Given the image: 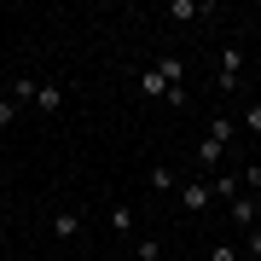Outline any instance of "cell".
Wrapping results in <instances>:
<instances>
[{"mask_svg": "<svg viewBox=\"0 0 261 261\" xmlns=\"http://www.w3.org/2000/svg\"><path fill=\"white\" fill-rule=\"evenodd\" d=\"M215 82H221V93H238V87H244V47H238V41L221 47V75H215Z\"/></svg>", "mask_w": 261, "mask_h": 261, "instance_id": "1", "label": "cell"}, {"mask_svg": "<svg viewBox=\"0 0 261 261\" xmlns=\"http://www.w3.org/2000/svg\"><path fill=\"white\" fill-rule=\"evenodd\" d=\"M180 209H186V215H203L209 203H215V192H209V180H180Z\"/></svg>", "mask_w": 261, "mask_h": 261, "instance_id": "2", "label": "cell"}, {"mask_svg": "<svg viewBox=\"0 0 261 261\" xmlns=\"http://www.w3.org/2000/svg\"><path fill=\"white\" fill-rule=\"evenodd\" d=\"M35 111H41V116L64 111V87H58V82H41V87H35Z\"/></svg>", "mask_w": 261, "mask_h": 261, "instance_id": "3", "label": "cell"}, {"mask_svg": "<svg viewBox=\"0 0 261 261\" xmlns=\"http://www.w3.org/2000/svg\"><path fill=\"white\" fill-rule=\"evenodd\" d=\"M53 238H64V244L82 238V209H58L53 215Z\"/></svg>", "mask_w": 261, "mask_h": 261, "instance_id": "4", "label": "cell"}, {"mask_svg": "<svg viewBox=\"0 0 261 261\" xmlns=\"http://www.w3.org/2000/svg\"><path fill=\"white\" fill-rule=\"evenodd\" d=\"M209 192L221 197V203H238V197H244V174H215V180H209Z\"/></svg>", "mask_w": 261, "mask_h": 261, "instance_id": "5", "label": "cell"}, {"mask_svg": "<svg viewBox=\"0 0 261 261\" xmlns=\"http://www.w3.org/2000/svg\"><path fill=\"white\" fill-rule=\"evenodd\" d=\"M209 140H221V145H232V140H238V116H226V111H215V122H209Z\"/></svg>", "mask_w": 261, "mask_h": 261, "instance_id": "6", "label": "cell"}, {"mask_svg": "<svg viewBox=\"0 0 261 261\" xmlns=\"http://www.w3.org/2000/svg\"><path fill=\"white\" fill-rule=\"evenodd\" d=\"M145 186H151V192H180V174H174L168 163H157V168L145 174Z\"/></svg>", "mask_w": 261, "mask_h": 261, "instance_id": "7", "label": "cell"}, {"mask_svg": "<svg viewBox=\"0 0 261 261\" xmlns=\"http://www.w3.org/2000/svg\"><path fill=\"white\" fill-rule=\"evenodd\" d=\"M226 215H232V221L244 226V232H250V226H261V221H255V197H250V192H244L238 203H226Z\"/></svg>", "mask_w": 261, "mask_h": 261, "instance_id": "8", "label": "cell"}, {"mask_svg": "<svg viewBox=\"0 0 261 261\" xmlns=\"http://www.w3.org/2000/svg\"><path fill=\"white\" fill-rule=\"evenodd\" d=\"M203 0H168V18H174V23H192V18H203Z\"/></svg>", "mask_w": 261, "mask_h": 261, "instance_id": "9", "label": "cell"}, {"mask_svg": "<svg viewBox=\"0 0 261 261\" xmlns=\"http://www.w3.org/2000/svg\"><path fill=\"white\" fill-rule=\"evenodd\" d=\"M157 70H163V82H168V87H186V58L168 53V58H157Z\"/></svg>", "mask_w": 261, "mask_h": 261, "instance_id": "10", "label": "cell"}, {"mask_svg": "<svg viewBox=\"0 0 261 261\" xmlns=\"http://www.w3.org/2000/svg\"><path fill=\"white\" fill-rule=\"evenodd\" d=\"M35 87H41V82H29V75H12V87H6V99H18L23 111H29V105H35Z\"/></svg>", "mask_w": 261, "mask_h": 261, "instance_id": "11", "label": "cell"}, {"mask_svg": "<svg viewBox=\"0 0 261 261\" xmlns=\"http://www.w3.org/2000/svg\"><path fill=\"white\" fill-rule=\"evenodd\" d=\"M140 93H145V99H163V93H168V82H163V70H157V64L140 70Z\"/></svg>", "mask_w": 261, "mask_h": 261, "instance_id": "12", "label": "cell"}, {"mask_svg": "<svg viewBox=\"0 0 261 261\" xmlns=\"http://www.w3.org/2000/svg\"><path fill=\"white\" fill-rule=\"evenodd\" d=\"M221 157H226V145H221V140H209V134H203V140H197V163H203V168H215Z\"/></svg>", "mask_w": 261, "mask_h": 261, "instance_id": "13", "label": "cell"}, {"mask_svg": "<svg viewBox=\"0 0 261 261\" xmlns=\"http://www.w3.org/2000/svg\"><path fill=\"white\" fill-rule=\"evenodd\" d=\"M111 232H122V238L134 232V209H128V203H116V209H111Z\"/></svg>", "mask_w": 261, "mask_h": 261, "instance_id": "14", "label": "cell"}, {"mask_svg": "<svg viewBox=\"0 0 261 261\" xmlns=\"http://www.w3.org/2000/svg\"><path fill=\"white\" fill-rule=\"evenodd\" d=\"M18 116H23V105H18V99H0V134H6Z\"/></svg>", "mask_w": 261, "mask_h": 261, "instance_id": "15", "label": "cell"}, {"mask_svg": "<svg viewBox=\"0 0 261 261\" xmlns=\"http://www.w3.org/2000/svg\"><path fill=\"white\" fill-rule=\"evenodd\" d=\"M134 255H140V261H163V244H157V238H140V244H134Z\"/></svg>", "mask_w": 261, "mask_h": 261, "instance_id": "16", "label": "cell"}, {"mask_svg": "<svg viewBox=\"0 0 261 261\" xmlns=\"http://www.w3.org/2000/svg\"><path fill=\"white\" fill-rule=\"evenodd\" d=\"M209 261H244V244H215Z\"/></svg>", "mask_w": 261, "mask_h": 261, "instance_id": "17", "label": "cell"}, {"mask_svg": "<svg viewBox=\"0 0 261 261\" xmlns=\"http://www.w3.org/2000/svg\"><path fill=\"white\" fill-rule=\"evenodd\" d=\"M238 122H244V128L255 134V140H261V105H244V116H238Z\"/></svg>", "mask_w": 261, "mask_h": 261, "instance_id": "18", "label": "cell"}, {"mask_svg": "<svg viewBox=\"0 0 261 261\" xmlns=\"http://www.w3.org/2000/svg\"><path fill=\"white\" fill-rule=\"evenodd\" d=\"M244 255H261V226H250V232H244Z\"/></svg>", "mask_w": 261, "mask_h": 261, "instance_id": "19", "label": "cell"}, {"mask_svg": "<svg viewBox=\"0 0 261 261\" xmlns=\"http://www.w3.org/2000/svg\"><path fill=\"white\" fill-rule=\"evenodd\" d=\"M75 261H93V255H75Z\"/></svg>", "mask_w": 261, "mask_h": 261, "instance_id": "20", "label": "cell"}, {"mask_svg": "<svg viewBox=\"0 0 261 261\" xmlns=\"http://www.w3.org/2000/svg\"><path fill=\"white\" fill-rule=\"evenodd\" d=\"M244 261H261V255H244Z\"/></svg>", "mask_w": 261, "mask_h": 261, "instance_id": "21", "label": "cell"}, {"mask_svg": "<svg viewBox=\"0 0 261 261\" xmlns=\"http://www.w3.org/2000/svg\"><path fill=\"white\" fill-rule=\"evenodd\" d=\"M163 261H180V255H163Z\"/></svg>", "mask_w": 261, "mask_h": 261, "instance_id": "22", "label": "cell"}, {"mask_svg": "<svg viewBox=\"0 0 261 261\" xmlns=\"http://www.w3.org/2000/svg\"><path fill=\"white\" fill-rule=\"evenodd\" d=\"M0 261H12V255H0Z\"/></svg>", "mask_w": 261, "mask_h": 261, "instance_id": "23", "label": "cell"}, {"mask_svg": "<svg viewBox=\"0 0 261 261\" xmlns=\"http://www.w3.org/2000/svg\"><path fill=\"white\" fill-rule=\"evenodd\" d=\"M255 151H261V140H255Z\"/></svg>", "mask_w": 261, "mask_h": 261, "instance_id": "24", "label": "cell"}]
</instances>
